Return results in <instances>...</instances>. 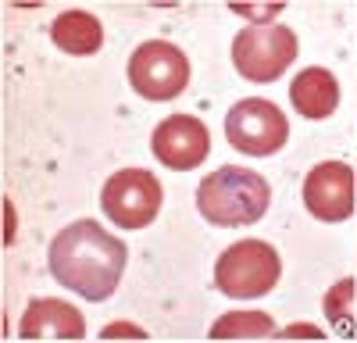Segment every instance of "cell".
<instances>
[{
    "instance_id": "1",
    "label": "cell",
    "mask_w": 357,
    "mask_h": 343,
    "mask_svg": "<svg viewBox=\"0 0 357 343\" xmlns=\"http://www.w3.org/2000/svg\"><path fill=\"white\" fill-rule=\"evenodd\" d=\"M47 257H50V272H54L57 282L68 286L72 294L100 304L118 290V282H122L129 250L118 236L100 229V222L79 218L50 240Z\"/></svg>"
},
{
    "instance_id": "2",
    "label": "cell",
    "mask_w": 357,
    "mask_h": 343,
    "mask_svg": "<svg viewBox=\"0 0 357 343\" xmlns=\"http://www.w3.org/2000/svg\"><path fill=\"white\" fill-rule=\"evenodd\" d=\"M268 204H272V186L261 172L243 165H222L211 176H204L197 186V208L207 222L222 229H243L254 225Z\"/></svg>"
},
{
    "instance_id": "3",
    "label": "cell",
    "mask_w": 357,
    "mask_h": 343,
    "mask_svg": "<svg viewBox=\"0 0 357 343\" xmlns=\"http://www.w3.org/2000/svg\"><path fill=\"white\" fill-rule=\"evenodd\" d=\"M282 261L272 243L264 240H240L222 250L215 265V286L225 297H264L279 282Z\"/></svg>"
},
{
    "instance_id": "4",
    "label": "cell",
    "mask_w": 357,
    "mask_h": 343,
    "mask_svg": "<svg viewBox=\"0 0 357 343\" xmlns=\"http://www.w3.org/2000/svg\"><path fill=\"white\" fill-rule=\"evenodd\" d=\"M296 57V33L289 25L254 22L240 29L232 40V65L250 82H272L279 79Z\"/></svg>"
},
{
    "instance_id": "5",
    "label": "cell",
    "mask_w": 357,
    "mask_h": 343,
    "mask_svg": "<svg viewBox=\"0 0 357 343\" xmlns=\"http://www.w3.org/2000/svg\"><path fill=\"white\" fill-rule=\"evenodd\" d=\"M129 86L146 100H172L190 86V57L168 40H146L129 54Z\"/></svg>"
},
{
    "instance_id": "6",
    "label": "cell",
    "mask_w": 357,
    "mask_h": 343,
    "mask_svg": "<svg viewBox=\"0 0 357 343\" xmlns=\"http://www.w3.org/2000/svg\"><path fill=\"white\" fill-rule=\"evenodd\" d=\"M225 139L229 147L243 151L250 158H272L282 151V143L289 139V122L286 114L264 97H247L236 100L225 114Z\"/></svg>"
},
{
    "instance_id": "7",
    "label": "cell",
    "mask_w": 357,
    "mask_h": 343,
    "mask_svg": "<svg viewBox=\"0 0 357 343\" xmlns=\"http://www.w3.org/2000/svg\"><path fill=\"white\" fill-rule=\"evenodd\" d=\"M165 190L154 172L146 168H122L104 183L100 208L118 229H143L151 225L161 211Z\"/></svg>"
},
{
    "instance_id": "8",
    "label": "cell",
    "mask_w": 357,
    "mask_h": 343,
    "mask_svg": "<svg viewBox=\"0 0 357 343\" xmlns=\"http://www.w3.org/2000/svg\"><path fill=\"white\" fill-rule=\"evenodd\" d=\"M304 208L321 222L354 215V168L347 161H321L304 179Z\"/></svg>"
},
{
    "instance_id": "9",
    "label": "cell",
    "mask_w": 357,
    "mask_h": 343,
    "mask_svg": "<svg viewBox=\"0 0 357 343\" xmlns=\"http://www.w3.org/2000/svg\"><path fill=\"white\" fill-rule=\"evenodd\" d=\"M151 151L158 154L161 165H168L175 172H190L207 158L211 136H207V125L200 119H193V114H168L165 122H158V129L151 136Z\"/></svg>"
},
{
    "instance_id": "10",
    "label": "cell",
    "mask_w": 357,
    "mask_h": 343,
    "mask_svg": "<svg viewBox=\"0 0 357 343\" xmlns=\"http://www.w3.org/2000/svg\"><path fill=\"white\" fill-rule=\"evenodd\" d=\"M18 336L22 340H82L86 336V319H82V311L72 307L68 300L36 297L22 311Z\"/></svg>"
},
{
    "instance_id": "11",
    "label": "cell",
    "mask_w": 357,
    "mask_h": 343,
    "mask_svg": "<svg viewBox=\"0 0 357 343\" xmlns=\"http://www.w3.org/2000/svg\"><path fill=\"white\" fill-rule=\"evenodd\" d=\"M289 100L304 119H329L340 107V82L325 68H304L289 86Z\"/></svg>"
},
{
    "instance_id": "12",
    "label": "cell",
    "mask_w": 357,
    "mask_h": 343,
    "mask_svg": "<svg viewBox=\"0 0 357 343\" xmlns=\"http://www.w3.org/2000/svg\"><path fill=\"white\" fill-rule=\"evenodd\" d=\"M50 40L61 47L65 54L86 57V54H97L104 43V25L100 18H93L89 11H65L50 22Z\"/></svg>"
},
{
    "instance_id": "13",
    "label": "cell",
    "mask_w": 357,
    "mask_h": 343,
    "mask_svg": "<svg viewBox=\"0 0 357 343\" xmlns=\"http://www.w3.org/2000/svg\"><path fill=\"white\" fill-rule=\"evenodd\" d=\"M275 333V319L268 311H225L211 326V340H264Z\"/></svg>"
},
{
    "instance_id": "14",
    "label": "cell",
    "mask_w": 357,
    "mask_h": 343,
    "mask_svg": "<svg viewBox=\"0 0 357 343\" xmlns=\"http://www.w3.org/2000/svg\"><path fill=\"white\" fill-rule=\"evenodd\" d=\"M325 314L347 329L350 326V314H354V279H340L329 294H325Z\"/></svg>"
},
{
    "instance_id": "15",
    "label": "cell",
    "mask_w": 357,
    "mask_h": 343,
    "mask_svg": "<svg viewBox=\"0 0 357 343\" xmlns=\"http://www.w3.org/2000/svg\"><path fill=\"white\" fill-rule=\"evenodd\" d=\"M100 336H104V340H146V333H143L139 326H129V322H114V326H107Z\"/></svg>"
},
{
    "instance_id": "16",
    "label": "cell",
    "mask_w": 357,
    "mask_h": 343,
    "mask_svg": "<svg viewBox=\"0 0 357 343\" xmlns=\"http://www.w3.org/2000/svg\"><path fill=\"white\" fill-rule=\"evenodd\" d=\"M286 336H311V340H321V329H314V326H289Z\"/></svg>"
},
{
    "instance_id": "17",
    "label": "cell",
    "mask_w": 357,
    "mask_h": 343,
    "mask_svg": "<svg viewBox=\"0 0 357 343\" xmlns=\"http://www.w3.org/2000/svg\"><path fill=\"white\" fill-rule=\"evenodd\" d=\"M97 343H111V340H97ZM126 343H139V340H126Z\"/></svg>"
}]
</instances>
